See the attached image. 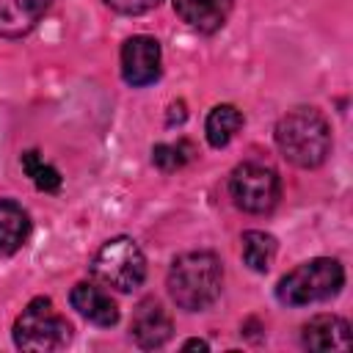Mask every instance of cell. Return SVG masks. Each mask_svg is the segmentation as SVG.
<instances>
[{
    "instance_id": "6da1fadb",
    "label": "cell",
    "mask_w": 353,
    "mask_h": 353,
    "mask_svg": "<svg viewBox=\"0 0 353 353\" xmlns=\"http://www.w3.org/2000/svg\"><path fill=\"white\" fill-rule=\"evenodd\" d=\"M223 268L210 251H190L174 259L168 270V292L185 312H201L221 295Z\"/></svg>"
},
{
    "instance_id": "7a4b0ae2",
    "label": "cell",
    "mask_w": 353,
    "mask_h": 353,
    "mask_svg": "<svg viewBox=\"0 0 353 353\" xmlns=\"http://www.w3.org/2000/svg\"><path fill=\"white\" fill-rule=\"evenodd\" d=\"M276 146L298 168L320 165L331 152V130L320 110L295 108L276 124Z\"/></svg>"
},
{
    "instance_id": "3957f363",
    "label": "cell",
    "mask_w": 353,
    "mask_h": 353,
    "mask_svg": "<svg viewBox=\"0 0 353 353\" xmlns=\"http://www.w3.org/2000/svg\"><path fill=\"white\" fill-rule=\"evenodd\" d=\"M345 284V270L336 259L328 256H317L309 259L303 265H298L295 270H290L279 287H276V298L287 306H306V303H317V301H328L331 295H336Z\"/></svg>"
},
{
    "instance_id": "277c9868",
    "label": "cell",
    "mask_w": 353,
    "mask_h": 353,
    "mask_svg": "<svg viewBox=\"0 0 353 353\" xmlns=\"http://www.w3.org/2000/svg\"><path fill=\"white\" fill-rule=\"evenodd\" d=\"M69 339H72V325L52 306L50 298H33L14 323V342L22 350L50 353L66 347Z\"/></svg>"
},
{
    "instance_id": "5b68a950",
    "label": "cell",
    "mask_w": 353,
    "mask_h": 353,
    "mask_svg": "<svg viewBox=\"0 0 353 353\" xmlns=\"http://www.w3.org/2000/svg\"><path fill=\"white\" fill-rule=\"evenodd\" d=\"M91 273L110 290L132 292L146 276V256L130 237L108 240L91 259Z\"/></svg>"
},
{
    "instance_id": "8992f818",
    "label": "cell",
    "mask_w": 353,
    "mask_h": 353,
    "mask_svg": "<svg viewBox=\"0 0 353 353\" xmlns=\"http://www.w3.org/2000/svg\"><path fill=\"white\" fill-rule=\"evenodd\" d=\"M229 193L234 199V204L243 212H254V215H265L279 204L281 196V182L279 174L265 165V163H240L232 171L229 179Z\"/></svg>"
},
{
    "instance_id": "52a82bcc",
    "label": "cell",
    "mask_w": 353,
    "mask_h": 353,
    "mask_svg": "<svg viewBox=\"0 0 353 353\" xmlns=\"http://www.w3.org/2000/svg\"><path fill=\"white\" fill-rule=\"evenodd\" d=\"M121 77L132 88L149 85L160 77V44L152 36H132L121 47Z\"/></svg>"
},
{
    "instance_id": "ba28073f",
    "label": "cell",
    "mask_w": 353,
    "mask_h": 353,
    "mask_svg": "<svg viewBox=\"0 0 353 353\" xmlns=\"http://www.w3.org/2000/svg\"><path fill=\"white\" fill-rule=\"evenodd\" d=\"M132 339L146 347V350H154V347H163L168 339H171V314L163 309V303H157L154 298H146L135 306L132 312Z\"/></svg>"
},
{
    "instance_id": "9c48e42d",
    "label": "cell",
    "mask_w": 353,
    "mask_h": 353,
    "mask_svg": "<svg viewBox=\"0 0 353 353\" xmlns=\"http://www.w3.org/2000/svg\"><path fill=\"white\" fill-rule=\"evenodd\" d=\"M303 347L317 350V353H328V350H347L353 345L350 339V325L347 320L336 317V314H317L303 325Z\"/></svg>"
},
{
    "instance_id": "30bf717a",
    "label": "cell",
    "mask_w": 353,
    "mask_h": 353,
    "mask_svg": "<svg viewBox=\"0 0 353 353\" xmlns=\"http://www.w3.org/2000/svg\"><path fill=\"white\" fill-rule=\"evenodd\" d=\"M69 301L94 325L108 328V325H116L119 323V306H116V301L102 287H97V284H88V281L74 284Z\"/></svg>"
},
{
    "instance_id": "8fae6325",
    "label": "cell",
    "mask_w": 353,
    "mask_h": 353,
    "mask_svg": "<svg viewBox=\"0 0 353 353\" xmlns=\"http://www.w3.org/2000/svg\"><path fill=\"white\" fill-rule=\"evenodd\" d=\"M52 0H0V36L19 39L47 14Z\"/></svg>"
},
{
    "instance_id": "7c38bea8",
    "label": "cell",
    "mask_w": 353,
    "mask_h": 353,
    "mask_svg": "<svg viewBox=\"0 0 353 353\" xmlns=\"http://www.w3.org/2000/svg\"><path fill=\"white\" fill-rule=\"evenodd\" d=\"M232 0H174V11L182 22L201 33H215L229 17Z\"/></svg>"
},
{
    "instance_id": "4fadbf2b",
    "label": "cell",
    "mask_w": 353,
    "mask_h": 353,
    "mask_svg": "<svg viewBox=\"0 0 353 353\" xmlns=\"http://www.w3.org/2000/svg\"><path fill=\"white\" fill-rule=\"evenodd\" d=\"M30 237V218L17 201H0V254L19 251Z\"/></svg>"
},
{
    "instance_id": "5bb4252c",
    "label": "cell",
    "mask_w": 353,
    "mask_h": 353,
    "mask_svg": "<svg viewBox=\"0 0 353 353\" xmlns=\"http://www.w3.org/2000/svg\"><path fill=\"white\" fill-rule=\"evenodd\" d=\"M240 127H243V113L234 105H215L210 110V116H207L204 135H207L210 146L221 149V146H226L237 135Z\"/></svg>"
},
{
    "instance_id": "9a60e30c",
    "label": "cell",
    "mask_w": 353,
    "mask_h": 353,
    "mask_svg": "<svg viewBox=\"0 0 353 353\" xmlns=\"http://www.w3.org/2000/svg\"><path fill=\"white\" fill-rule=\"evenodd\" d=\"M273 256H276V237L273 234L256 232V229L243 234V262L251 270L265 273L273 265Z\"/></svg>"
},
{
    "instance_id": "2e32d148",
    "label": "cell",
    "mask_w": 353,
    "mask_h": 353,
    "mask_svg": "<svg viewBox=\"0 0 353 353\" xmlns=\"http://www.w3.org/2000/svg\"><path fill=\"white\" fill-rule=\"evenodd\" d=\"M22 171L33 179V185L39 188V190H44V193H58L61 190V174L50 165V163H44L41 157H39V152H25L22 154Z\"/></svg>"
},
{
    "instance_id": "e0dca14e",
    "label": "cell",
    "mask_w": 353,
    "mask_h": 353,
    "mask_svg": "<svg viewBox=\"0 0 353 353\" xmlns=\"http://www.w3.org/2000/svg\"><path fill=\"white\" fill-rule=\"evenodd\" d=\"M193 157V146L188 141H176V143H157L152 149V163L160 171H176L182 168L188 160Z\"/></svg>"
},
{
    "instance_id": "ac0fdd59",
    "label": "cell",
    "mask_w": 353,
    "mask_h": 353,
    "mask_svg": "<svg viewBox=\"0 0 353 353\" xmlns=\"http://www.w3.org/2000/svg\"><path fill=\"white\" fill-rule=\"evenodd\" d=\"M160 0H105V6H110L119 14H143L152 11Z\"/></svg>"
},
{
    "instance_id": "d6986e66",
    "label": "cell",
    "mask_w": 353,
    "mask_h": 353,
    "mask_svg": "<svg viewBox=\"0 0 353 353\" xmlns=\"http://www.w3.org/2000/svg\"><path fill=\"white\" fill-rule=\"evenodd\" d=\"M185 350H207V342L204 339H190V342H185Z\"/></svg>"
}]
</instances>
